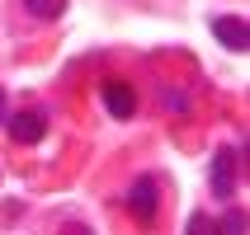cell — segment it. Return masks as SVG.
<instances>
[{
	"label": "cell",
	"instance_id": "3",
	"mask_svg": "<svg viewBox=\"0 0 250 235\" xmlns=\"http://www.w3.org/2000/svg\"><path fill=\"white\" fill-rule=\"evenodd\" d=\"M127 212H132L142 226L156 221V179H137L132 188H127Z\"/></svg>",
	"mask_w": 250,
	"mask_h": 235
},
{
	"label": "cell",
	"instance_id": "7",
	"mask_svg": "<svg viewBox=\"0 0 250 235\" xmlns=\"http://www.w3.org/2000/svg\"><path fill=\"white\" fill-rule=\"evenodd\" d=\"M217 235H246V212H227L217 221Z\"/></svg>",
	"mask_w": 250,
	"mask_h": 235
},
{
	"label": "cell",
	"instance_id": "2",
	"mask_svg": "<svg viewBox=\"0 0 250 235\" xmlns=\"http://www.w3.org/2000/svg\"><path fill=\"white\" fill-rule=\"evenodd\" d=\"M212 38L222 42L227 52H246V47H250V24L236 19V14H222V19L212 24Z\"/></svg>",
	"mask_w": 250,
	"mask_h": 235
},
{
	"label": "cell",
	"instance_id": "6",
	"mask_svg": "<svg viewBox=\"0 0 250 235\" xmlns=\"http://www.w3.org/2000/svg\"><path fill=\"white\" fill-rule=\"evenodd\" d=\"M24 5L38 14V19H57V14L66 10V0H24Z\"/></svg>",
	"mask_w": 250,
	"mask_h": 235
},
{
	"label": "cell",
	"instance_id": "8",
	"mask_svg": "<svg viewBox=\"0 0 250 235\" xmlns=\"http://www.w3.org/2000/svg\"><path fill=\"white\" fill-rule=\"evenodd\" d=\"M184 235H217V217H194Z\"/></svg>",
	"mask_w": 250,
	"mask_h": 235
},
{
	"label": "cell",
	"instance_id": "5",
	"mask_svg": "<svg viewBox=\"0 0 250 235\" xmlns=\"http://www.w3.org/2000/svg\"><path fill=\"white\" fill-rule=\"evenodd\" d=\"M42 132H47V118H42V113H14L10 118V137L24 141V146L42 141Z\"/></svg>",
	"mask_w": 250,
	"mask_h": 235
},
{
	"label": "cell",
	"instance_id": "1",
	"mask_svg": "<svg viewBox=\"0 0 250 235\" xmlns=\"http://www.w3.org/2000/svg\"><path fill=\"white\" fill-rule=\"evenodd\" d=\"M236 146H222V151L212 155V169H208V183H212V193L217 198H231L236 193Z\"/></svg>",
	"mask_w": 250,
	"mask_h": 235
},
{
	"label": "cell",
	"instance_id": "4",
	"mask_svg": "<svg viewBox=\"0 0 250 235\" xmlns=\"http://www.w3.org/2000/svg\"><path fill=\"white\" fill-rule=\"evenodd\" d=\"M104 108H109L113 118H132V113H137V90L127 80H104Z\"/></svg>",
	"mask_w": 250,
	"mask_h": 235
},
{
	"label": "cell",
	"instance_id": "9",
	"mask_svg": "<svg viewBox=\"0 0 250 235\" xmlns=\"http://www.w3.org/2000/svg\"><path fill=\"white\" fill-rule=\"evenodd\" d=\"M62 235H90V226H81V221H66V226H62Z\"/></svg>",
	"mask_w": 250,
	"mask_h": 235
},
{
	"label": "cell",
	"instance_id": "10",
	"mask_svg": "<svg viewBox=\"0 0 250 235\" xmlns=\"http://www.w3.org/2000/svg\"><path fill=\"white\" fill-rule=\"evenodd\" d=\"M0 123H5V90H0Z\"/></svg>",
	"mask_w": 250,
	"mask_h": 235
}]
</instances>
